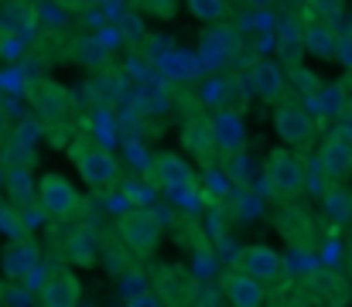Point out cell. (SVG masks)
Wrapping results in <instances>:
<instances>
[{"mask_svg": "<svg viewBox=\"0 0 352 307\" xmlns=\"http://www.w3.org/2000/svg\"><path fill=\"white\" fill-rule=\"evenodd\" d=\"M79 297H82V284L72 270L48 273V280L38 291V304L41 307H79Z\"/></svg>", "mask_w": 352, "mask_h": 307, "instance_id": "11", "label": "cell"}, {"mask_svg": "<svg viewBox=\"0 0 352 307\" xmlns=\"http://www.w3.org/2000/svg\"><path fill=\"white\" fill-rule=\"evenodd\" d=\"M3 185H7V195L14 198V205L38 202V185H34L28 168H7L3 171Z\"/></svg>", "mask_w": 352, "mask_h": 307, "instance_id": "22", "label": "cell"}, {"mask_svg": "<svg viewBox=\"0 0 352 307\" xmlns=\"http://www.w3.org/2000/svg\"><path fill=\"white\" fill-rule=\"evenodd\" d=\"M58 3H65V7H69V3H76V0H58Z\"/></svg>", "mask_w": 352, "mask_h": 307, "instance_id": "32", "label": "cell"}, {"mask_svg": "<svg viewBox=\"0 0 352 307\" xmlns=\"http://www.w3.org/2000/svg\"><path fill=\"white\" fill-rule=\"evenodd\" d=\"M41 263V246L31 236H17L3 249V277L7 280H28L34 266Z\"/></svg>", "mask_w": 352, "mask_h": 307, "instance_id": "10", "label": "cell"}, {"mask_svg": "<svg viewBox=\"0 0 352 307\" xmlns=\"http://www.w3.org/2000/svg\"><path fill=\"white\" fill-rule=\"evenodd\" d=\"M38 208H41L45 218L65 222L79 208V192L62 174H41V181H38Z\"/></svg>", "mask_w": 352, "mask_h": 307, "instance_id": "5", "label": "cell"}, {"mask_svg": "<svg viewBox=\"0 0 352 307\" xmlns=\"http://www.w3.org/2000/svg\"><path fill=\"white\" fill-rule=\"evenodd\" d=\"M137 14H147L154 21H171L178 14V0H133Z\"/></svg>", "mask_w": 352, "mask_h": 307, "instance_id": "25", "label": "cell"}, {"mask_svg": "<svg viewBox=\"0 0 352 307\" xmlns=\"http://www.w3.org/2000/svg\"><path fill=\"white\" fill-rule=\"evenodd\" d=\"M185 7L202 24H223L230 14V0H185Z\"/></svg>", "mask_w": 352, "mask_h": 307, "instance_id": "23", "label": "cell"}, {"mask_svg": "<svg viewBox=\"0 0 352 307\" xmlns=\"http://www.w3.org/2000/svg\"><path fill=\"white\" fill-rule=\"evenodd\" d=\"M277 52H280V62H284V65L298 69V62H301V55H305V24H298L294 17L284 21V27H280V34H277Z\"/></svg>", "mask_w": 352, "mask_h": 307, "instance_id": "20", "label": "cell"}, {"mask_svg": "<svg viewBox=\"0 0 352 307\" xmlns=\"http://www.w3.org/2000/svg\"><path fill=\"white\" fill-rule=\"evenodd\" d=\"M236 52H239V34H236L233 24H209V31H206L202 41H199V58H202V65L212 69V72L230 69Z\"/></svg>", "mask_w": 352, "mask_h": 307, "instance_id": "6", "label": "cell"}, {"mask_svg": "<svg viewBox=\"0 0 352 307\" xmlns=\"http://www.w3.org/2000/svg\"><path fill=\"white\" fill-rule=\"evenodd\" d=\"M250 89L256 93L260 102H270V106H280L284 93H287V76L277 62H253L250 69Z\"/></svg>", "mask_w": 352, "mask_h": 307, "instance_id": "12", "label": "cell"}, {"mask_svg": "<svg viewBox=\"0 0 352 307\" xmlns=\"http://www.w3.org/2000/svg\"><path fill=\"white\" fill-rule=\"evenodd\" d=\"M0 3H3V0H0Z\"/></svg>", "mask_w": 352, "mask_h": 307, "instance_id": "35", "label": "cell"}, {"mask_svg": "<svg viewBox=\"0 0 352 307\" xmlns=\"http://www.w3.org/2000/svg\"><path fill=\"white\" fill-rule=\"evenodd\" d=\"M308 21H322V24H339L346 14V0H305Z\"/></svg>", "mask_w": 352, "mask_h": 307, "instance_id": "24", "label": "cell"}, {"mask_svg": "<svg viewBox=\"0 0 352 307\" xmlns=\"http://www.w3.org/2000/svg\"><path fill=\"white\" fill-rule=\"evenodd\" d=\"M117 232H120V239L126 242L130 253L151 256V253L161 246L164 225H161V218H157L154 212H147V208H126V212L120 215Z\"/></svg>", "mask_w": 352, "mask_h": 307, "instance_id": "2", "label": "cell"}, {"mask_svg": "<svg viewBox=\"0 0 352 307\" xmlns=\"http://www.w3.org/2000/svg\"><path fill=\"white\" fill-rule=\"evenodd\" d=\"M72 260H76V263H86V266L96 263V242H93L89 232H79V236H76V242H72Z\"/></svg>", "mask_w": 352, "mask_h": 307, "instance_id": "26", "label": "cell"}, {"mask_svg": "<svg viewBox=\"0 0 352 307\" xmlns=\"http://www.w3.org/2000/svg\"><path fill=\"white\" fill-rule=\"evenodd\" d=\"M34 24H38V7L34 3H28V0H3L0 3V34L3 38L28 41L34 34Z\"/></svg>", "mask_w": 352, "mask_h": 307, "instance_id": "13", "label": "cell"}, {"mask_svg": "<svg viewBox=\"0 0 352 307\" xmlns=\"http://www.w3.org/2000/svg\"><path fill=\"white\" fill-rule=\"evenodd\" d=\"M69 157H72L79 178L86 181V188H93V192H110L120 181L117 157H113L107 147L93 144V140H76V144L69 147Z\"/></svg>", "mask_w": 352, "mask_h": 307, "instance_id": "1", "label": "cell"}, {"mask_svg": "<svg viewBox=\"0 0 352 307\" xmlns=\"http://www.w3.org/2000/svg\"><path fill=\"white\" fill-rule=\"evenodd\" d=\"M154 181L164 188V192H188L195 185V171L192 164H185L178 154L171 150H161L154 157Z\"/></svg>", "mask_w": 352, "mask_h": 307, "instance_id": "14", "label": "cell"}, {"mask_svg": "<svg viewBox=\"0 0 352 307\" xmlns=\"http://www.w3.org/2000/svg\"><path fill=\"white\" fill-rule=\"evenodd\" d=\"M28 102L45 123H69L76 116V96L65 86L52 82V79L31 82L28 86Z\"/></svg>", "mask_w": 352, "mask_h": 307, "instance_id": "4", "label": "cell"}, {"mask_svg": "<svg viewBox=\"0 0 352 307\" xmlns=\"http://www.w3.org/2000/svg\"><path fill=\"white\" fill-rule=\"evenodd\" d=\"M294 307H305V304H294Z\"/></svg>", "mask_w": 352, "mask_h": 307, "instance_id": "34", "label": "cell"}, {"mask_svg": "<svg viewBox=\"0 0 352 307\" xmlns=\"http://www.w3.org/2000/svg\"><path fill=\"white\" fill-rule=\"evenodd\" d=\"M82 7H96V10H113L117 0H79Z\"/></svg>", "mask_w": 352, "mask_h": 307, "instance_id": "30", "label": "cell"}, {"mask_svg": "<svg viewBox=\"0 0 352 307\" xmlns=\"http://www.w3.org/2000/svg\"><path fill=\"white\" fill-rule=\"evenodd\" d=\"M318 168L325 174V181L342 185L352 178V137L349 133H332L322 150H318Z\"/></svg>", "mask_w": 352, "mask_h": 307, "instance_id": "8", "label": "cell"}, {"mask_svg": "<svg viewBox=\"0 0 352 307\" xmlns=\"http://www.w3.org/2000/svg\"><path fill=\"white\" fill-rule=\"evenodd\" d=\"M336 62L352 72V34H339V45H336Z\"/></svg>", "mask_w": 352, "mask_h": 307, "instance_id": "28", "label": "cell"}, {"mask_svg": "<svg viewBox=\"0 0 352 307\" xmlns=\"http://www.w3.org/2000/svg\"><path fill=\"white\" fill-rule=\"evenodd\" d=\"M126 307H164V304H161V297H154V294H147V291H144V294H133Z\"/></svg>", "mask_w": 352, "mask_h": 307, "instance_id": "29", "label": "cell"}, {"mask_svg": "<svg viewBox=\"0 0 352 307\" xmlns=\"http://www.w3.org/2000/svg\"><path fill=\"white\" fill-rule=\"evenodd\" d=\"M263 174L280 198H298L305 192V161L291 147H274L263 164Z\"/></svg>", "mask_w": 352, "mask_h": 307, "instance_id": "3", "label": "cell"}, {"mask_svg": "<svg viewBox=\"0 0 352 307\" xmlns=\"http://www.w3.org/2000/svg\"><path fill=\"white\" fill-rule=\"evenodd\" d=\"M223 284H226L230 307H263L267 301V287L260 280H253L246 270H230Z\"/></svg>", "mask_w": 352, "mask_h": 307, "instance_id": "16", "label": "cell"}, {"mask_svg": "<svg viewBox=\"0 0 352 307\" xmlns=\"http://www.w3.org/2000/svg\"><path fill=\"white\" fill-rule=\"evenodd\" d=\"M0 294H3V280H0Z\"/></svg>", "mask_w": 352, "mask_h": 307, "instance_id": "33", "label": "cell"}, {"mask_svg": "<svg viewBox=\"0 0 352 307\" xmlns=\"http://www.w3.org/2000/svg\"><path fill=\"white\" fill-rule=\"evenodd\" d=\"M308 294H311L315 304H322V307H339L346 297H349L346 284H342L332 270H318V273H311V277H308Z\"/></svg>", "mask_w": 352, "mask_h": 307, "instance_id": "17", "label": "cell"}, {"mask_svg": "<svg viewBox=\"0 0 352 307\" xmlns=\"http://www.w3.org/2000/svg\"><path fill=\"white\" fill-rule=\"evenodd\" d=\"M339 45V34L332 31V24L322 21H305V52L318 55V58H332Z\"/></svg>", "mask_w": 352, "mask_h": 307, "instance_id": "21", "label": "cell"}, {"mask_svg": "<svg viewBox=\"0 0 352 307\" xmlns=\"http://www.w3.org/2000/svg\"><path fill=\"white\" fill-rule=\"evenodd\" d=\"M239 270H246L253 280H260V284L267 287V284H277V280L284 277V256H280L274 246L256 242V246H246V249H243Z\"/></svg>", "mask_w": 352, "mask_h": 307, "instance_id": "9", "label": "cell"}, {"mask_svg": "<svg viewBox=\"0 0 352 307\" xmlns=\"http://www.w3.org/2000/svg\"><path fill=\"white\" fill-rule=\"evenodd\" d=\"M212 133H216V144H219V154H239L243 144H246V133H243V116L233 106H219L212 113Z\"/></svg>", "mask_w": 352, "mask_h": 307, "instance_id": "15", "label": "cell"}, {"mask_svg": "<svg viewBox=\"0 0 352 307\" xmlns=\"http://www.w3.org/2000/svg\"><path fill=\"white\" fill-rule=\"evenodd\" d=\"M230 174H233L236 185H250V181H253V168H250V161H246L243 150L233 154V161H230Z\"/></svg>", "mask_w": 352, "mask_h": 307, "instance_id": "27", "label": "cell"}, {"mask_svg": "<svg viewBox=\"0 0 352 307\" xmlns=\"http://www.w3.org/2000/svg\"><path fill=\"white\" fill-rule=\"evenodd\" d=\"M339 89H342V96H346V102H349V106H352V72H349V76H346V82H342Z\"/></svg>", "mask_w": 352, "mask_h": 307, "instance_id": "31", "label": "cell"}, {"mask_svg": "<svg viewBox=\"0 0 352 307\" xmlns=\"http://www.w3.org/2000/svg\"><path fill=\"white\" fill-rule=\"evenodd\" d=\"M274 130H277V137H280L291 150L308 147V144L315 140V120H311L298 102H280V106L274 109Z\"/></svg>", "mask_w": 352, "mask_h": 307, "instance_id": "7", "label": "cell"}, {"mask_svg": "<svg viewBox=\"0 0 352 307\" xmlns=\"http://www.w3.org/2000/svg\"><path fill=\"white\" fill-rule=\"evenodd\" d=\"M182 140H185V147H188L199 161H212V157H216V150H219V144H216V133H212V123H209V120L188 123V126H185V133H182Z\"/></svg>", "mask_w": 352, "mask_h": 307, "instance_id": "19", "label": "cell"}, {"mask_svg": "<svg viewBox=\"0 0 352 307\" xmlns=\"http://www.w3.org/2000/svg\"><path fill=\"white\" fill-rule=\"evenodd\" d=\"M72 58H76L79 65L93 69V72L110 69V48L100 41V34H79V38L72 41Z\"/></svg>", "mask_w": 352, "mask_h": 307, "instance_id": "18", "label": "cell"}]
</instances>
